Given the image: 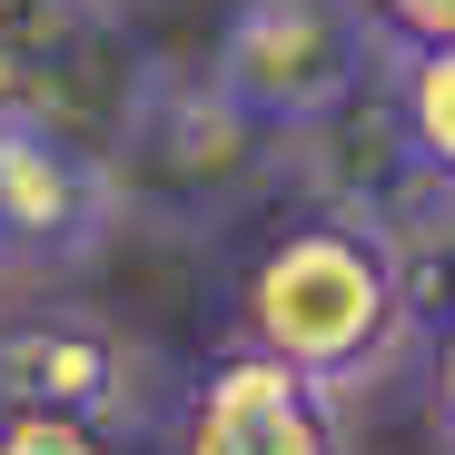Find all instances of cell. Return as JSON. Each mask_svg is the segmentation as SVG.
Here are the masks:
<instances>
[{"instance_id": "obj_8", "label": "cell", "mask_w": 455, "mask_h": 455, "mask_svg": "<svg viewBox=\"0 0 455 455\" xmlns=\"http://www.w3.org/2000/svg\"><path fill=\"white\" fill-rule=\"evenodd\" d=\"M387 109H396V139H406V169L435 198H455V50H396Z\"/></svg>"}, {"instance_id": "obj_11", "label": "cell", "mask_w": 455, "mask_h": 455, "mask_svg": "<svg viewBox=\"0 0 455 455\" xmlns=\"http://www.w3.org/2000/svg\"><path fill=\"white\" fill-rule=\"evenodd\" d=\"M435 435L455 445V317H445V337H435Z\"/></svg>"}, {"instance_id": "obj_12", "label": "cell", "mask_w": 455, "mask_h": 455, "mask_svg": "<svg viewBox=\"0 0 455 455\" xmlns=\"http://www.w3.org/2000/svg\"><path fill=\"white\" fill-rule=\"evenodd\" d=\"M0 406H11V396H0Z\"/></svg>"}, {"instance_id": "obj_10", "label": "cell", "mask_w": 455, "mask_h": 455, "mask_svg": "<svg viewBox=\"0 0 455 455\" xmlns=\"http://www.w3.org/2000/svg\"><path fill=\"white\" fill-rule=\"evenodd\" d=\"M396 50H455V0H366Z\"/></svg>"}, {"instance_id": "obj_4", "label": "cell", "mask_w": 455, "mask_h": 455, "mask_svg": "<svg viewBox=\"0 0 455 455\" xmlns=\"http://www.w3.org/2000/svg\"><path fill=\"white\" fill-rule=\"evenodd\" d=\"M90 90L119 100V129H129V109L148 90V69H129V50H119L109 0H0V119L40 109V119L109 148V109Z\"/></svg>"}, {"instance_id": "obj_5", "label": "cell", "mask_w": 455, "mask_h": 455, "mask_svg": "<svg viewBox=\"0 0 455 455\" xmlns=\"http://www.w3.org/2000/svg\"><path fill=\"white\" fill-rule=\"evenodd\" d=\"M169 455H347V416L267 347H228L169 416Z\"/></svg>"}, {"instance_id": "obj_3", "label": "cell", "mask_w": 455, "mask_h": 455, "mask_svg": "<svg viewBox=\"0 0 455 455\" xmlns=\"http://www.w3.org/2000/svg\"><path fill=\"white\" fill-rule=\"evenodd\" d=\"M119 208H129V188H119V159L100 139L60 129L40 109L0 119V258L11 267H80V258H100Z\"/></svg>"}, {"instance_id": "obj_7", "label": "cell", "mask_w": 455, "mask_h": 455, "mask_svg": "<svg viewBox=\"0 0 455 455\" xmlns=\"http://www.w3.org/2000/svg\"><path fill=\"white\" fill-rule=\"evenodd\" d=\"M267 148V129L248 109H228L218 80H148L129 129L109 139V159H119V188L129 198H218V188H238V169Z\"/></svg>"}, {"instance_id": "obj_1", "label": "cell", "mask_w": 455, "mask_h": 455, "mask_svg": "<svg viewBox=\"0 0 455 455\" xmlns=\"http://www.w3.org/2000/svg\"><path fill=\"white\" fill-rule=\"evenodd\" d=\"M406 327H416V277L376 208H307L238 277V347L287 356L327 396L376 387L396 366Z\"/></svg>"}, {"instance_id": "obj_2", "label": "cell", "mask_w": 455, "mask_h": 455, "mask_svg": "<svg viewBox=\"0 0 455 455\" xmlns=\"http://www.w3.org/2000/svg\"><path fill=\"white\" fill-rule=\"evenodd\" d=\"M387 60H396V40L376 30L366 0H238L208 50V80L267 139H317L327 119H347L376 90Z\"/></svg>"}, {"instance_id": "obj_9", "label": "cell", "mask_w": 455, "mask_h": 455, "mask_svg": "<svg viewBox=\"0 0 455 455\" xmlns=\"http://www.w3.org/2000/svg\"><path fill=\"white\" fill-rule=\"evenodd\" d=\"M0 455H119V435H109V426H90V416L0 406Z\"/></svg>"}, {"instance_id": "obj_6", "label": "cell", "mask_w": 455, "mask_h": 455, "mask_svg": "<svg viewBox=\"0 0 455 455\" xmlns=\"http://www.w3.org/2000/svg\"><path fill=\"white\" fill-rule=\"evenodd\" d=\"M0 396L11 406H50V416H90L109 435L148 426V356L80 307H40L0 327Z\"/></svg>"}]
</instances>
